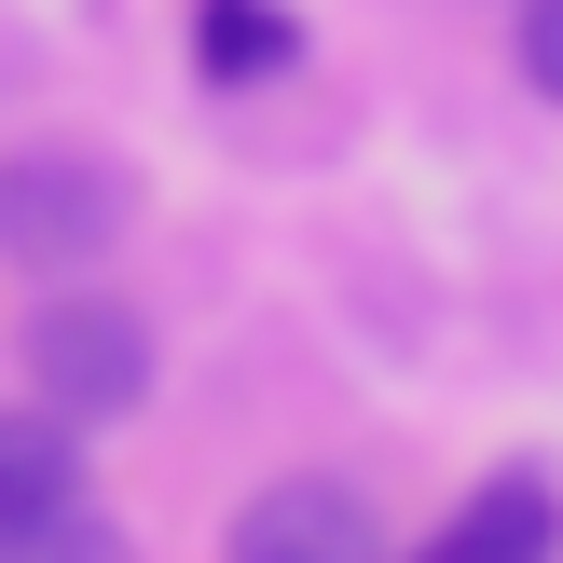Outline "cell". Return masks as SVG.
Returning <instances> with one entry per match:
<instances>
[{
	"label": "cell",
	"mask_w": 563,
	"mask_h": 563,
	"mask_svg": "<svg viewBox=\"0 0 563 563\" xmlns=\"http://www.w3.org/2000/svg\"><path fill=\"white\" fill-rule=\"evenodd\" d=\"M137 234V165L110 137H27L0 152V262L14 275H97L110 247Z\"/></svg>",
	"instance_id": "6da1fadb"
},
{
	"label": "cell",
	"mask_w": 563,
	"mask_h": 563,
	"mask_svg": "<svg viewBox=\"0 0 563 563\" xmlns=\"http://www.w3.org/2000/svg\"><path fill=\"white\" fill-rule=\"evenodd\" d=\"M14 357H27V399L69 412L82 440L124 427V412H152V372H165V357H152V317H137L124 289H97V275H55V289L27 302V344Z\"/></svg>",
	"instance_id": "7a4b0ae2"
},
{
	"label": "cell",
	"mask_w": 563,
	"mask_h": 563,
	"mask_svg": "<svg viewBox=\"0 0 563 563\" xmlns=\"http://www.w3.org/2000/svg\"><path fill=\"white\" fill-rule=\"evenodd\" d=\"M220 563H385L372 509H357V482H262L234 522H220Z\"/></svg>",
	"instance_id": "3957f363"
},
{
	"label": "cell",
	"mask_w": 563,
	"mask_h": 563,
	"mask_svg": "<svg viewBox=\"0 0 563 563\" xmlns=\"http://www.w3.org/2000/svg\"><path fill=\"white\" fill-rule=\"evenodd\" d=\"M563 550V495L537 482V467H495L482 495H467L454 522H427L399 563H550Z\"/></svg>",
	"instance_id": "277c9868"
},
{
	"label": "cell",
	"mask_w": 563,
	"mask_h": 563,
	"mask_svg": "<svg viewBox=\"0 0 563 563\" xmlns=\"http://www.w3.org/2000/svg\"><path fill=\"white\" fill-rule=\"evenodd\" d=\"M192 69L220 82V97H247V82H289L302 69V14L289 0H192Z\"/></svg>",
	"instance_id": "5b68a950"
},
{
	"label": "cell",
	"mask_w": 563,
	"mask_h": 563,
	"mask_svg": "<svg viewBox=\"0 0 563 563\" xmlns=\"http://www.w3.org/2000/svg\"><path fill=\"white\" fill-rule=\"evenodd\" d=\"M69 495H82V427L42 412V399H14V412H0V537L55 522Z\"/></svg>",
	"instance_id": "8992f818"
},
{
	"label": "cell",
	"mask_w": 563,
	"mask_h": 563,
	"mask_svg": "<svg viewBox=\"0 0 563 563\" xmlns=\"http://www.w3.org/2000/svg\"><path fill=\"white\" fill-rule=\"evenodd\" d=\"M0 563H137V537L97 509V495H69L55 522H27V537H0Z\"/></svg>",
	"instance_id": "52a82bcc"
},
{
	"label": "cell",
	"mask_w": 563,
	"mask_h": 563,
	"mask_svg": "<svg viewBox=\"0 0 563 563\" xmlns=\"http://www.w3.org/2000/svg\"><path fill=\"white\" fill-rule=\"evenodd\" d=\"M509 69L563 110V0H509Z\"/></svg>",
	"instance_id": "ba28073f"
}]
</instances>
